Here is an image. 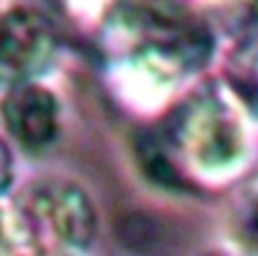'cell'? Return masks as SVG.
I'll return each instance as SVG.
<instances>
[{"label":"cell","instance_id":"obj_1","mask_svg":"<svg viewBox=\"0 0 258 256\" xmlns=\"http://www.w3.org/2000/svg\"><path fill=\"white\" fill-rule=\"evenodd\" d=\"M166 146L161 153L166 173L180 183L228 181L248 159V131L238 108L221 93L206 90L193 95L168 121Z\"/></svg>","mask_w":258,"mask_h":256},{"label":"cell","instance_id":"obj_2","mask_svg":"<svg viewBox=\"0 0 258 256\" xmlns=\"http://www.w3.org/2000/svg\"><path fill=\"white\" fill-rule=\"evenodd\" d=\"M113 28L120 53L161 83L203 68L213 50L208 25L180 0H128Z\"/></svg>","mask_w":258,"mask_h":256},{"label":"cell","instance_id":"obj_3","mask_svg":"<svg viewBox=\"0 0 258 256\" xmlns=\"http://www.w3.org/2000/svg\"><path fill=\"white\" fill-rule=\"evenodd\" d=\"M23 236L40 251H81L95 236L93 203L68 181H35L18 198Z\"/></svg>","mask_w":258,"mask_h":256},{"label":"cell","instance_id":"obj_4","mask_svg":"<svg viewBox=\"0 0 258 256\" xmlns=\"http://www.w3.org/2000/svg\"><path fill=\"white\" fill-rule=\"evenodd\" d=\"M55 53V30L45 15L15 8L0 15V85L10 88L40 76Z\"/></svg>","mask_w":258,"mask_h":256},{"label":"cell","instance_id":"obj_5","mask_svg":"<svg viewBox=\"0 0 258 256\" xmlns=\"http://www.w3.org/2000/svg\"><path fill=\"white\" fill-rule=\"evenodd\" d=\"M3 121L8 133L25 151H45L58 138L60 106L48 88L23 81L8 88L3 100Z\"/></svg>","mask_w":258,"mask_h":256},{"label":"cell","instance_id":"obj_6","mask_svg":"<svg viewBox=\"0 0 258 256\" xmlns=\"http://www.w3.org/2000/svg\"><path fill=\"white\" fill-rule=\"evenodd\" d=\"M231 226H233V239L246 251L258 254V178H253L241 193L233 209Z\"/></svg>","mask_w":258,"mask_h":256},{"label":"cell","instance_id":"obj_7","mask_svg":"<svg viewBox=\"0 0 258 256\" xmlns=\"http://www.w3.org/2000/svg\"><path fill=\"white\" fill-rule=\"evenodd\" d=\"M233 85L238 98L258 113V38H251L246 48L236 56L233 63Z\"/></svg>","mask_w":258,"mask_h":256},{"label":"cell","instance_id":"obj_8","mask_svg":"<svg viewBox=\"0 0 258 256\" xmlns=\"http://www.w3.org/2000/svg\"><path fill=\"white\" fill-rule=\"evenodd\" d=\"M13 181V159H10V151L5 146V141L0 138V196L8 191Z\"/></svg>","mask_w":258,"mask_h":256},{"label":"cell","instance_id":"obj_9","mask_svg":"<svg viewBox=\"0 0 258 256\" xmlns=\"http://www.w3.org/2000/svg\"><path fill=\"white\" fill-rule=\"evenodd\" d=\"M8 251H15V236H13L8 214L0 209V254H8Z\"/></svg>","mask_w":258,"mask_h":256}]
</instances>
